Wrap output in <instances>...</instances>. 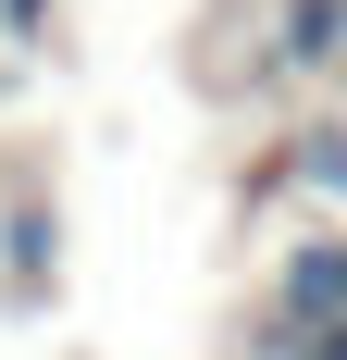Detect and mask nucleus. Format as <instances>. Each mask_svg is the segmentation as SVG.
Listing matches in <instances>:
<instances>
[{
    "instance_id": "nucleus-1",
    "label": "nucleus",
    "mask_w": 347,
    "mask_h": 360,
    "mask_svg": "<svg viewBox=\"0 0 347 360\" xmlns=\"http://www.w3.org/2000/svg\"><path fill=\"white\" fill-rule=\"evenodd\" d=\"M285 323L298 335H322V323H347V236H298V249H285Z\"/></svg>"
},
{
    "instance_id": "nucleus-2",
    "label": "nucleus",
    "mask_w": 347,
    "mask_h": 360,
    "mask_svg": "<svg viewBox=\"0 0 347 360\" xmlns=\"http://www.w3.org/2000/svg\"><path fill=\"white\" fill-rule=\"evenodd\" d=\"M335 37H347V0H298V13H285V50H298V63H322Z\"/></svg>"
},
{
    "instance_id": "nucleus-3",
    "label": "nucleus",
    "mask_w": 347,
    "mask_h": 360,
    "mask_svg": "<svg viewBox=\"0 0 347 360\" xmlns=\"http://www.w3.org/2000/svg\"><path fill=\"white\" fill-rule=\"evenodd\" d=\"M310 360H347V323H322V335H310Z\"/></svg>"
},
{
    "instance_id": "nucleus-4",
    "label": "nucleus",
    "mask_w": 347,
    "mask_h": 360,
    "mask_svg": "<svg viewBox=\"0 0 347 360\" xmlns=\"http://www.w3.org/2000/svg\"><path fill=\"white\" fill-rule=\"evenodd\" d=\"M13 25H37V0H13Z\"/></svg>"
}]
</instances>
